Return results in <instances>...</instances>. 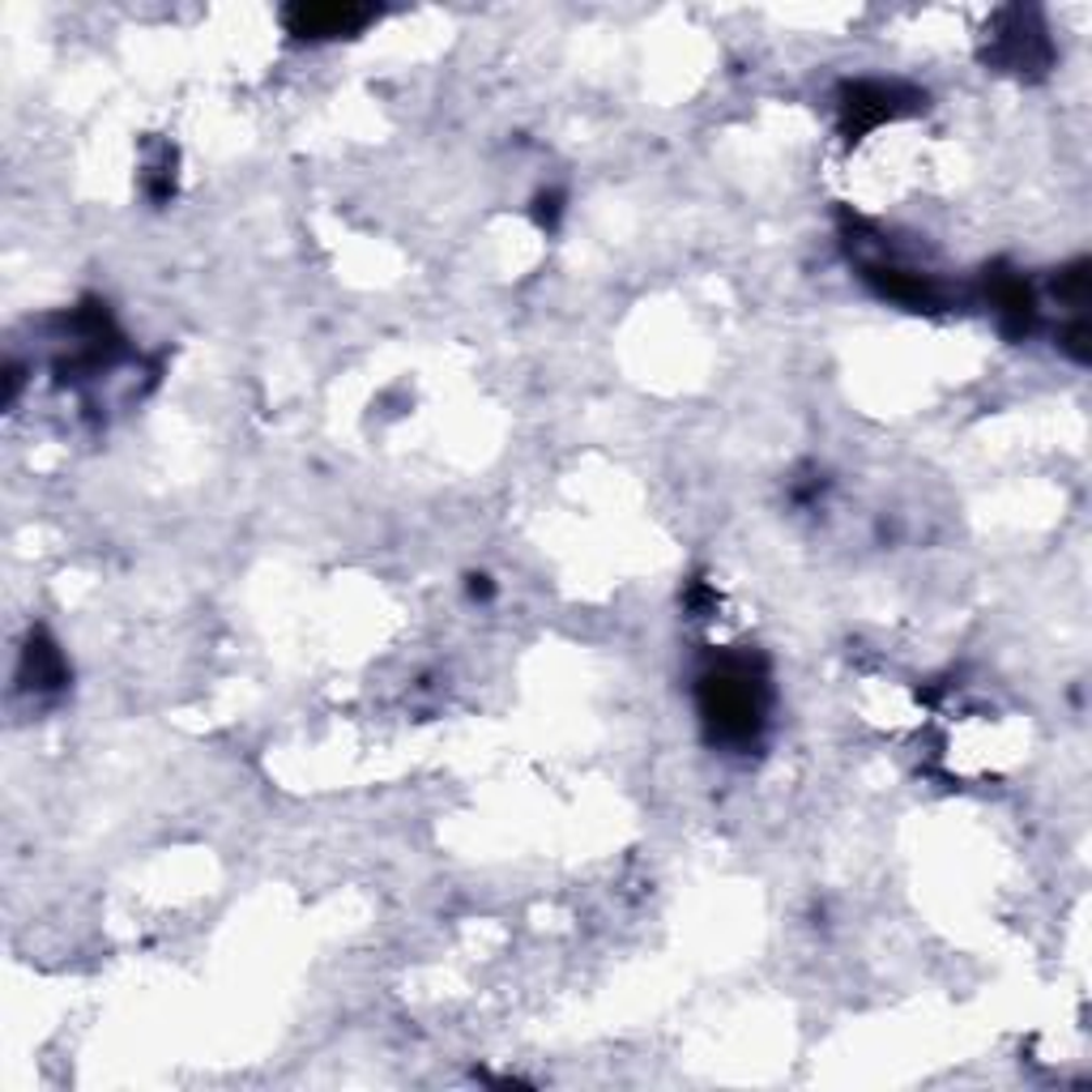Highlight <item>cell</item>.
<instances>
[{
	"label": "cell",
	"instance_id": "cell-1",
	"mask_svg": "<svg viewBox=\"0 0 1092 1092\" xmlns=\"http://www.w3.org/2000/svg\"><path fill=\"white\" fill-rule=\"evenodd\" d=\"M367 13H359V9H303L299 13V30L303 35H346L350 26H359Z\"/></svg>",
	"mask_w": 1092,
	"mask_h": 1092
}]
</instances>
